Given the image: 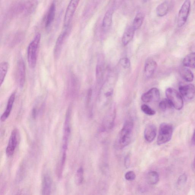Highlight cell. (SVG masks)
<instances>
[{"label": "cell", "instance_id": "6da1fadb", "mask_svg": "<svg viewBox=\"0 0 195 195\" xmlns=\"http://www.w3.org/2000/svg\"><path fill=\"white\" fill-rule=\"evenodd\" d=\"M134 128V123L131 119L126 120L119 133L115 142V147L121 150L128 146L131 142Z\"/></svg>", "mask_w": 195, "mask_h": 195}, {"label": "cell", "instance_id": "7a4b0ae2", "mask_svg": "<svg viewBox=\"0 0 195 195\" xmlns=\"http://www.w3.org/2000/svg\"><path fill=\"white\" fill-rule=\"evenodd\" d=\"M41 34L38 33L30 42L28 48V61L30 68L34 69L36 65L39 49L41 40Z\"/></svg>", "mask_w": 195, "mask_h": 195}, {"label": "cell", "instance_id": "3957f363", "mask_svg": "<svg viewBox=\"0 0 195 195\" xmlns=\"http://www.w3.org/2000/svg\"><path fill=\"white\" fill-rule=\"evenodd\" d=\"M173 133L172 125L166 123L160 124L157 143L159 145L165 144L171 139Z\"/></svg>", "mask_w": 195, "mask_h": 195}, {"label": "cell", "instance_id": "277c9868", "mask_svg": "<svg viewBox=\"0 0 195 195\" xmlns=\"http://www.w3.org/2000/svg\"><path fill=\"white\" fill-rule=\"evenodd\" d=\"M71 113V110L70 107L67 110L64 121L62 140V154H67V150H68L69 141L71 131L70 125Z\"/></svg>", "mask_w": 195, "mask_h": 195}, {"label": "cell", "instance_id": "5b68a950", "mask_svg": "<svg viewBox=\"0 0 195 195\" xmlns=\"http://www.w3.org/2000/svg\"><path fill=\"white\" fill-rule=\"evenodd\" d=\"M167 100L172 107L180 110L183 108V101L181 94L175 89L169 88L166 90Z\"/></svg>", "mask_w": 195, "mask_h": 195}, {"label": "cell", "instance_id": "8992f818", "mask_svg": "<svg viewBox=\"0 0 195 195\" xmlns=\"http://www.w3.org/2000/svg\"><path fill=\"white\" fill-rule=\"evenodd\" d=\"M71 30V27L65 28V29L60 34L56 42L54 49V58L58 59L61 54V51L66 40L68 38Z\"/></svg>", "mask_w": 195, "mask_h": 195}, {"label": "cell", "instance_id": "52a82bcc", "mask_svg": "<svg viewBox=\"0 0 195 195\" xmlns=\"http://www.w3.org/2000/svg\"><path fill=\"white\" fill-rule=\"evenodd\" d=\"M190 0H185L179 11L178 18V26L181 28L184 25L187 21L190 8Z\"/></svg>", "mask_w": 195, "mask_h": 195}, {"label": "cell", "instance_id": "ba28073f", "mask_svg": "<svg viewBox=\"0 0 195 195\" xmlns=\"http://www.w3.org/2000/svg\"><path fill=\"white\" fill-rule=\"evenodd\" d=\"M80 0H70L66 10L64 19V28L70 26Z\"/></svg>", "mask_w": 195, "mask_h": 195}, {"label": "cell", "instance_id": "9c48e42d", "mask_svg": "<svg viewBox=\"0 0 195 195\" xmlns=\"http://www.w3.org/2000/svg\"><path fill=\"white\" fill-rule=\"evenodd\" d=\"M17 134L18 130L16 128L14 129L11 132L8 145L5 150L6 154L8 157H11L13 156L15 153V149L18 144Z\"/></svg>", "mask_w": 195, "mask_h": 195}, {"label": "cell", "instance_id": "30bf717a", "mask_svg": "<svg viewBox=\"0 0 195 195\" xmlns=\"http://www.w3.org/2000/svg\"><path fill=\"white\" fill-rule=\"evenodd\" d=\"M17 81L20 87L23 88L26 79V67L23 60L20 59L17 63Z\"/></svg>", "mask_w": 195, "mask_h": 195}, {"label": "cell", "instance_id": "8fae6325", "mask_svg": "<svg viewBox=\"0 0 195 195\" xmlns=\"http://www.w3.org/2000/svg\"><path fill=\"white\" fill-rule=\"evenodd\" d=\"M160 98L159 91L157 88H153L147 92L144 93L142 96L141 100L145 103H149L151 101H158Z\"/></svg>", "mask_w": 195, "mask_h": 195}, {"label": "cell", "instance_id": "7c38bea8", "mask_svg": "<svg viewBox=\"0 0 195 195\" xmlns=\"http://www.w3.org/2000/svg\"><path fill=\"white\" fill-rule=\"evenodd\" d=\"M181 95L186 100L193 99L195 96V87L193 85H181L179 87Z\"/></svg>", "mask_w": 195, "mask_h": 195}, {"label": "cell", "instance_id": "4fadbf2b", "mask_svg": "<svg viewBox=\"0 0 195 195\" xmlns=\"http://www.w3.org/2000/svg\"><path fill=\"white\" fill-rule=\"evenodd\" d=\"M38 5V0H27L23 3L22 14L24 16L31 15L36 10Z\"/></svg>", "mask_w": 195, "mask_h": 195}, {"label": "cell", "instance_id": "5bb4252c", "mask_svg": "<svg viewBox=\"0 0 195 195\" xmlns=\"http://www.w3.org/2000/svg\"><path fill=\"white\" fill-rule=\"evenodd\" d=\"M56 11V4L54 1L50 6L46 17L45 26L47 30L49 29L54 22Z\"/></svg>", "mask_w": 195, "mask_h": 195}, {"label": "cell", "instance_id": "9a60e30c", "mask_svg": "<svg viewBox=\"0 0 195 195\" xmlns=\"http://www.w3.org/2000/svg\"><path fill=\"white\" fill-rule=\"evenodd\" d=\"M157 134V128L155 125L152 124L147 125L145 128L144 137L147 143H150L154 141Z\"/></svg>", "mask_w": 195, "mask_h": 195}, {"label": "cell", "instance_id": "2e32d148", "mask_svg": "<svg viewBox=\"0 0 195 195\" xmlns=\"http://www.w3.org/2000/svg\"><path fill=\"white\" fill-rule=\"evenodd\" d=\"M15 93L14 92L10 96L8 100V104H7V107L4 113L1 116V121L5 122L9 117L11 114V111H12L13 107L14 102L15 101Z\"/></svg>", "mask_w": 195, "mask_h": 195}, {"label": "cell", "instance_id": "e0dca14e", "mask_svg": "<svg viewBox=\"0 0 195 195\" xmlns=\"http://www.w3.org/2000/svg\"><path fill=\"white\" fill-rule=\"evenodd\" d=\"M114 9L112 8L107 11L103 18L102 29L104 32H107L110 29L113 21V16Z\"/></svg>", "mask_w": 195, "mask_h": 195}, {"label": "cell", "instance_id": "ac0fdd59", "mask_svg": "<svg viewBox=\"0 0 195 195\" xmlns=\"http://www.w3.org/2000/svg\"><path fill=\"white\" fill-rule=\"evenodd\" d=\"M51 186H52V180L51 176L48 174L44 175L43 177L42 184V194H51Z\"/></svg>", "mask_w": 195, "mask_h": 195}, {"label": "cell", "instance_id": "d6986e66", "mask_svg": "<svg viewBox=\"0 0 195 195\" xmlns=\"http://www.w3.org/2000/svg\"><path fill=\"white\" fill-rule=\"evenodd\" d=\"M157 66L156 61L151 59L146 61L145 64L144 73L145 76L147 78H150L154 74Z\"/></svg>", "mask_w": 195, "mask_h": 195}, {"label": "cell", "instance_id": "ffe728a7", "mask_svg": "<svg viewBox=\"0 0 195 195\" xmlns=\"http://www.w3.org/2000/svg\"><path fill=\"white\" fill-rule=\"evenodd\" d=\"M135 31V30L132 26L129 27L126 29L122 38V42L123 45H127L130 42L134 37Z\"/></svg>", "mask_w": 195, "mask_h": 195}, {"label": "cell", "instance_id": "44dd1931", "mask_svg": "<svg viewBox=\"0 0 195 195\" xmlns=\"http://www.w3.org/2000/svg\"><path fill=\"white\" fill-rule=\"evenodd\" d=\"M169 9V2L165 1L158 6L156 8V14L159 17H162L167 15Z\"/></svg>", "mask_w": 195, "mask_h": 195}, {"label": "cell", "instance_id": "7402d4cb", "mask_svg": "<svg viewBox=\"0 0 195 195\" xmlns=\"http://www.w3.org/2000/svg\"><path fill=\"white\" fill-rule=\"evenodd\" d=\"M114 114L107 117L103 122L101 128L102 130L103 131H107L111 129L114 125Z\"/></svg>", "mask_w": 195, "mask_h": 195}, {"label": "cell", "instance_id": "603a6c76", "mask_svg": "<svg viewBox=\"0 0 195 195\" xmlns=\"http://www.w3.org/2000/svg\"><path fill=\"white\" fill-rule=\"evenodd\" d=\"M180 74L182 78L187 82H191L193 79V75L191 70L186 68H183L180 70Z\"/></svg>", "mask_w": 195, "mask_h": 195}, {"label": "cell", "instance_id": "cb8c5ba5", "mask_svg": "<svg viewBox=\"0 0 195 195\" xmlns=\"http://www.w3.org/2000/svg\"><path fill=\"white\" fill-rule=\"evenodd\" d=\"M183 63L186 67L195 68V52L190 53L186 56L183 60Z\"/></svg>", "mask_w": 195, "mask_h": 195}, {"label": "cell", "instance_id": "d4e9b609", "mask_svg": "<svg viewBox=\"0 0 195 195\" xmlns=\"http://www.w3.org/2000/svg\"><path fill=\"white\" fill-rule=\"evenodd\" d=\"M144 19V15L143 13H138L136 15L132 26L135 31L141 28Z\"/></svg>", "mask_w": 195, "mask_h": 195}, {"label": "cell", "instance_id": "484cf974", "mask_svg": "<svg viewBox=\"0 0 195 195\" xmlns=\"http://www.w3.org/2000/svg\"><path fill=\"white\" fill-rule=\"evenodd\" d=\"M159 180V175L157 172L152 171L147 173V181L149 184L151 185L157 184L158 183Z\"/></svg>", "mask_w": 195, "mask_h": 195}, {"label": "cell", "instance_id": "4316f807", "mask_svg": "<svg viewBox=\"0 0 195 195\" xmlns=\"http://www.w3.org/2000/svg\"><path fill=\"white\" fill-rule=\"evenodd\" d=\"M8 63L6 61H4L1 63L0 65V82L1 85H2L5 80L6 76L8 73Z\"/></svg>", "mask_w": 195, "mask_h": 195}, {"label": "cell", "instance_id": "83f0119b", "mask_svg": "<svg viewBox=\"0 0 195 195\" xmlns=\"http://www.w3.org/2000/svg\"><path fill=\"white\" fill-rule=\"evenodd\" d=\"M84 179V170L82 167L79 168L75 176V181L77 185L82 184Z\"/></svg>", "mask_w": 195, "mask_h": 195}, {"label": "cell", "instance_id": "f1b7e54d", "mask_svg": "<svg viewBox=\"0 0 195 195\" xmlns=\"http://www.w3.org/2000/svg\"><path fill=\"white\" fill-rule=\"evenodd\" d=\"M141 110L143 113L147 115L153 116L156 114L155 111L146 104H143L142 105Z\"/></svg>", "mask_w": 195, "mask_h": 195}, {"label": "cell", "instance_id": "f546056e", "mask_svg": "<svg viewBox=\"0 0 195 195\" xmlns=\"http://www.w3.org/2000/svg\"><path fill=\"white\" fill-rule=\"evenodd\" d=\"M187 175L185 174H183L179 177L177 182V186L178 187H181L186 184L187 181Z\"/></svg>", "mask_w": 195, "mask_h": 195}, {"label": "cell", "instance_id": "4dcf8cb0", "mask_svg": "<svg viewBox=\"0 0 195 195\" xmlns=\"http://www.w3.org/2000/svg\"><path fill=\"white\" fill-rule=\"evenodd\" d=\"M119 64L122 68L127 69L130 67V61L127 58H124L120 59Z\"/></svg>", "mask_w": 195, "mask_h": 195}, {"label": "cell", "instance_id": "1f68e13d", "mask_svg": "<svg viewBox=\"0 0 195 195\" xmlns=\"http://www.w3.org/2000/svg\"><path fill=\"white\" fill-rule=\"evenodd\" d=\"M136 177L135 173L133 171L127 172L125 175V178L126 180L128 181H132L135 179Z\"/></svg>", "mask_w": 195, "mask_h": 195}, {"label": "cell", "instance_id": "d6a6232c", "mask_svg": "<svg viewBox=\"0 0 195 195\" xmlns=\"http://www.w3.org/2000/svg\"><path fill=\"white\" fill-rule=\"evenodd\" d=\"M169 106L172 107L167 100H162L160 102L159 104V107L160 110L162 111H165L167 110V107H169Z\"/></svg>", "mask_w": 195, "mask_h": 195}, {"label": "cell", "instance_id": "836d02e7", "mask_svg": "<svg viewBox=\"0 0 195 195\" xmlns=\"http://www.w3.org/2000/svg\"><path fill=\"white\" fill-rule=\"evenodd\" d=\"M124 1V0H112L113 6L112 8L114 10L117 9L122 5Z\"/></svg>", "mask_w": 195, "mask_h": 195}, {"label": "cell", "instance_id": "e575fe53", "mask_svg": "<svg viewBox=\"0 0 195 195\" xmlns=\"http://www.w3.org/2000/svg\"><path fill=\"white\" fill-rule=\"evenodd\" d=\"M130 164V157L129 155L126 156L124 160V164L126 167L128 168Z\"/></svg>", "mask_w": 195, "mask_h": 195}, {"label": "cell", "instance_id": "d590c367", "mask_svg": "<svg viewBox=\"0 0 195 195\" xmlns=\"http://www.w3.org/2000/svg\"><path fill=\"white\" fill-rule=\"evenodd\" d=\"M32 116L33 118H35L37 114V110L36 108L33 109L32 113Z\"/></svg>", "mask_w": 195, "mask_h": 195}, {"label": "cell", "instance_id": "8d00e7d4", "mask_svg": "<svg viewBox=\"0 0 195 195\" xmlns=\"http://www.w3.org/2000/svg\"><path fill=\"white\" fill-rule=\"evenodd\" d=\"M192 144L193 145H195V129L194 132H193V137L192 139Z\"/></svg>", "mask_w": 195, "mask_h": 195}, {"label": "cell", "instance_id": "74e56055", "mask_svg": "<svg viewBox=\"0 0 195 195\" xmlns=\"http://www.w3.org/2000/svg\"><path fill=\"white\" fill-rule=\"evenodd\" d=\"M193 168H194V169H195V158L194 160V162H193Z\"/></svg>", "mask_w": 195, "mask_h": 195}, {"label": "cell", "instance_id": "f35d334b", "mask_svg": "<svg viewBox=\"0 0 195 195\" xmlns=\"http://www.w3.org/2000/svg\"><path fill=\"white\" fill-rule=\"evenodd\" d=\"M143 1H144V2H146V1H148V0H143Z\"/></svg>", "mask_w": 195, "mask_h": 195}]
</instances>
